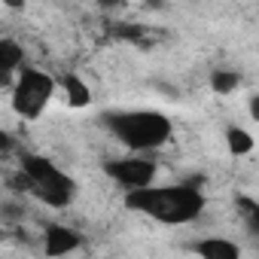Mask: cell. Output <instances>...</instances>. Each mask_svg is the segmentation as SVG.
Instances as JSON below:
<instances>
[{"label":"cell","instance_id":"cell-1","mask_svg":"<svg viewBox=\"0 0 259 259\" xmlns=\"http://www.w3.org/2000/svg\"><path fill=\"white\" fill-rule=\"evenodd\" d=\"M204 195L198 186L180 183V186H138V189H128L125 195V207L128 210H138L147 213L165 226H183L201 217L204 210Z\"/></svg>","mask_w":259,"mask_h":259},{"label":"cell","instance_id":"cell-2","mask_svg":"<svg viewBox=\"0 0 259 259\" xmlns=\"http://www.w3.org/2000/svg\"><path fill=\"white\" fill-rule=\"evenodd\" d=\"M110 125V132L125 144V147H132V150H156L162 147L171 132H174V125L168 116L162 113H153V110H138V113H113L104 119Z\"/></svg>","mask_w":259,"mask_h":259},{"label":"cell","instance_id":"cell-3","mask_svg":"<svg viewBox=\"0 0 259 259\" xmlns=\"http://www.w3.org/2000/svg\"><path fill=\"white\" fill-rule=\"evenodd\" d=\"M22 171L31 177V192L49 204V207H67L73 198V180L67 174H61L49 159L43 156H25L22 159Z\"/></svg>","mask_w":259,"mask_h":259},{"label":"cell","instance_id":"cell-4","mask_svg":"<svg viewBox=\"0 0 259 259\" xmlns=\"http://www.w3.org/2000/svg\"><path fill=\"white\" fill-rule=\"evenodd\" d=\"M55 92V79L43 70H34V67H22L16 85H13V110L22 116V119H37L49 98Z\"/></svg>","mask_w":259,"mask_h":259},{"label":"cell","instance_id":"cell-5","mask_svg":"<svg viewBox=\"0 0 259 259\" xmlns=\"http://www.w3.org/2000/svg\"><path fill=\"white\" fill-rule=\"evenodd\" d=\"M116 183H122L125 189H138V186H150L156 180V165L147 159H119V162H107L104 168Z\"/></svg>","mask_w":259,"mask_h":259},{"label":"cell","instance_id":"cell-6","mask_svg":"<svg viewBox=\"0 0 259 259\" xmlns=\"http://www.w3.org/2000/svg\"><path fill=\"white\" fill-rule=\"evenodd\" d=\"M79 244H82V238H79V232L70 229V226H49V229H46V238H43L46 256L73 253V250H79Z\"/></svg>","mask_w":259,"mask_h":259},{"label":"cell","instance_id":"cell-7","mask_svg":"<svg viewBox=\"0 0 259 259\" xmlns=\"http://www.w3.org/2000/svg\"><path fill=\"white\" fill-rule=\"evenodd\" d=\"M192 250H195L198 256H204V259H238V256H241L238 244L223 241V238H204V241L192 244Z\"/></svg>","mask_w":259,"mask_h":259},{"label":"cell","instance_id":"cell-8","mask_svg":"<svg viewBox=\"0 0 259 259\" xmlns=\"http://www.w3.org/2000/svg\"><path fill=\"white\" fill-rule=\"evenodd\" d=\"M25 61V52L16 40H0V73L10 76L13 70H19Z\"/></svg>","mask_w":259,"mask_h":259},{"label":"cell","instance_id":"cell-9","mask_svg":"<svg viewBox=\"0 0 259 259\" xmlns=\"http://www.w3.org/2000/svg\"><path fill=\"white\" fill-rule=\"evenodd\" d=\"M64 95H67V104L76 107V110L92 104V92H89V85H85L79 76H73V73L64 76Z\"/></svg>","mask_w":259,"mask_h":259},{"label":"cell","instance_id":"cell-10","mask_svg":"<svg viewBox=\"0 0 259 259\" xmlns=\"http://www.w3.org/2000/svg\"><path fill=\"white\" fill-rule=\"evenodd\" d=\"M110 37L125 40V43H141L147 37V28L135 25V22H116V25H110Z\"/></svg>","mask_w":259,"mask_h":259},{"label":"cell","instance_id":"cell-11","mask_svg":"<svg viewBox=\"0 0 259 259\" xmlns=\"http://www.w3.org/2000/svg\"><path fill=\"white\" fill-rule=\"evenodd\" d=\"M226 144H229V150H232L235 156L253 153V135L244 132V128H229V132H226Z\"/></svg>","mask_w":259,"mask_h":259},{"label":"cell","instance_id":"cell-12","mask_svg":"<svg viewBox=\"0 0 259 259\" xmlns=\"http://www.w3.org/2000/svg\"><path fill=\"white\" fill-rule=\"evenodd\" d=\"M241 85V76L235 73V70H217L213 76H210V89L217 92V95H229V92H235Z\"/></svg>","mask_w":259,"mask_h":259},{"label":"cell","instance_id":"cell-13","mask_svg":"<svg viewBox=\"0 0 259 259\" xmlns=\"http://www.w3.org/2000/svg\"><path fill=\"white\" fill-rule=\"evenodd\" d=\"M235 204L241 207V217H244V220H250V226H259V204H256L253 198L238 195V201H235Z\"/></svg>","mask_w":259,"mask_h":259},{"label":"cell","instance_id":"cell-14","mask_svg":"<svg viewBox=\"0 0 259 259\" xmlns=\"http://www.w3.org/2000/svg\"><path fill=\"white\" fill-rule=\"evenodd\" d=\"M7 186H10L13 192H31V177H28V174L22 171V174H19V177H13V180H10Z\"/></svg>","mask_w":259,"mask_h":259},{"label":"cell","instance_id":"cell-15","mask_svg":"<svg viewBox=\"0 0 259 259\" xmlns=\"http://www.w3.org/2000/svg\"><path fill=\"white\" fill-rule=\"evenodd\" d=\"M10 150H13V138L0 128V153H10Z\"/></svg>","mask_w":259,"mask_h":259},{"label":"cell","instance_id":"cell-16","mask_svg":"<svg viewBox=\"0 0 259 259\" xmlns=\"http://www.w3.org/2000/svg\"><path fill=\"white\" fill-rule=\"evenodd\" d=\"M4 7H10V10H25V0H0Z\"/></svg>","mask_w":259,"mask_h":259},{"label":"cell","instance_id":"cell-17","mask_svg":"<svg viewBox=\"0 0 259 259\" xmlns=\"http://www.w3.org/2000/svg\"><path fill=\"white\" fill-rule=\"evenodd\" d=\"M95 4H98V7H104V10H113V7H119V4H122V0H95Z\"/></svg>","mask_w":259,"mask_h":259},{"label":"cell","instance_id":"cell-18","mask_svg":"<svg viewBox=\"0 0 259 259\" xmlns=\"http://www.w3.org/2000/svg\"><path fill=\"white\" fill-rule=\"evenodd\" d=\"M147 7L150 10H162V0H147Z\"/></svg>","mask_w":259,"mask_h":259},{"label":"cell","instance_id":"cell-19","mask_svg":"<svg viewBox=\"0 0 259 259\" xmlns=\"http://www.w3.org/2000/svg\"><path fill=\"white\" fill-rule=\"evenodd\" d=\"M0 238H4V232H0Z\"/></svg>","mask_w":259,"mask_h":259},{"label":"cell","instance_id":"cell-20","mask_svg":"<svg viewBox=\"0 0 259 259\" xmlns=\"http://www.w3.org/2000/svg\"><path fill=\"white\" fill-rule=\"evenodd\" d=\"M0 76H4V73H0ZM4 79H7V76H4Z\"/></svg>","mask_w":259,"mask_h":259}]
</instances>
